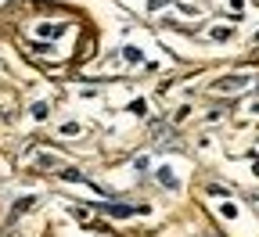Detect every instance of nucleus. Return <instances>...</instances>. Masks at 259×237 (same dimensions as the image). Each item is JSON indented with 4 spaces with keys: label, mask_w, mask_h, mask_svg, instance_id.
Instances as JSON below:
<instances>
[{
    "label": "nucleus",
    "mask_w": 259,
    "mask_h": 237,
    "mask_svg": "<svg viewBox=\"0 0 259 237\" xmlns=\"http://www.w3.org/2000/svg\"><path fill=\"white\" fill-rule=\"evenodd\" d=\"M40 32H44V36H58V32H61V25H44Z\"/></svg>",
    "instance_id": "6e6552de"
},
{
    "label": "nucleus",
    "mask_w": 259,
    "mask_h": 237,
    "mask_svg": "<svg viewBox=\"0 0 259 237\" xmlns=\"http://www.w3.org/2000/svg\"><path fill=\"white\" fill-rule=\"evenodd\" d=\"M158 180H162V183H166V187H177V176L169 173V169H158Z\"/></svg>",
    "instance_id": "20e7f679"
},
{
    "label": "nucleus",
    "mask_w": 259,
    "mask_h": 237,
    "mask_svg": "<svg viewBox=\"0 0 259 237\" xmlns=\"http://www.w3.org/2000/svg\"><path fill=\"white\" fill-rule=\"evenodd\" d=\"M47 112H51V108L44 105V101H36V105H32V115H36V119H47Z\"/></svg>",
    "instance_id": "39448f33"
},
{
    "label": "nucleus",
    "mask_w": 259,
    "mask_h": 237,
    "mask_svg": "<svg viewBox=\"0 0 259 237\" xmlns=\"http://www.w3.org/2000/svg\"><path fill=\"white\" fill-rule=\"evenodd\" d=\"M130 112H134V115H144V112H148V105H144V101L137 97V101H134V105H130Z\"/></svg>",
    "instance_id": "423d86ee"
},
{
    "label": "nucleus",
    "mask_w": 259,
    "mask_h": 237,
    "mask_svg": "<svg viewBox=\"0 0 259 237\" xmlns=\"http://www.w3.org/2000/svg\"><path fill=\"white\" fill-rule=\"evenodd\" d=\"M248 83H252L248 76H223V79L212 83V90H216V93H231V90H245Z\"/></svg>",
    "instance_id": "f257e3e1"
},
{
    "label": "nucleus",
    "mask_w": 259,
    "mask_h": 237,
    "mask_svg": "<svg viewBox=\"0 0 259 237\" xmlns=\"http://www.w3.org/2000/svg\"><path fill=\"white\" fill-rule=\"evenodd\" d=\"M105 212L108 216H137V212H144V205H108Z\"/></svg>",
    "instance_id": "f03ea898"
},
{
    "label": "nucleus",
    "mask_w": 259,
    "mask_h": 237,
    "mask_svg": "<svg viewBox=\"0 0 259 237\" xmlns=\"http://www.w3.org/2000/svg\"><path fill=\"white\" fill-rule=\"evenodd\" d=\"M126 61H141V51L137 47H126Z\"/></svg>",
    "instance_id": "1a4fd4ad"
},
{
    "label": "nucleus",
    "mask_w": 259,
    "mask_h": 237,
    "mask_svg": "<svg viewBox=\"0 0 259 237\" xmlns=\"http://www.w3.org/2000/svg\"><path fill=\"white\" fill-rule=\"evenodd\" d=\"M32 205H36V198H32V194H29V198H22V201H18V205L11 209V219H18V216H22L25 209H32Z\"/></svg>",
    "instance_id": "7ed1b4c3"
},
{
    "label": "nucleus",
    "mask_w": 259,
    "mask_h": 237,
    "mask_svg": "<svg viewBox=\"0 0 259 237\" xmlns=\"http://www.w3.org/2000/svg\"><path fill=\"white\" fill-rule=\"evenodd\" d=\"M61 133H65V137H72V133H79V126H76V122H65Z\"/></svg>",
    "instance_id": "0eeeda50"
}]
</instances>
